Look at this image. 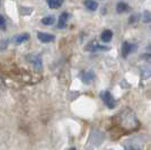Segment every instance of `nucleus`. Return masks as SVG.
Returning <instances> with one entry per match:
<instances>
[{"label":"nucleus","instance_id":"1","mask_svg":"<svg viewBox=\"0 0 151 150\" xmlns=\"http://www.w3.org/2000/svg\"><path fill=\"white\" fill-rule=\"evenodd\" d=\"M120 124L125 131H135L139 128V121L135 113L130 108L123 110L120 114Z\"/></svg>","mask_w":151,"mask_h":150},{"label":"nucleus","instance_id":"2","mask_svg":"<svg viewBox=\"0 0 151 150\" xmlns=\"http://www.w3.org/2000/svg\"><path fill=\"white\" fill-rule=\"evenodd\" d=\"M101 97L103 102L105 103V105H106L108 108H114L115 105H116V100H114L113 95L111 94L109 92H103L101 94Z\"/></svg>","mask_w":151,"mask_h":150},{"label":"nucleus","instance_id":"3","mask_svg":"<svg viewBox=\"0 0 151 150\" xmlns=\"http://www.w3.org/2000/svg\"><path fill=\"white\" fill-rule=\"evenodd\" d=\"M137 45L133 43H130V42H124L123 45H122V56L123 58H126L129 54H131L133 51L137 50Z\"/></svg>","mask_w":151,"mask_h":150},{"label":"nucleus","instance_id":"4","mask_svg":"<svg viewBox=\"0 0 151 150\" xmlns=\"http://www.w3.org/2000/svg\"><path fill=\"white\" fill-rule=\"evenodd\" d=\"M87 51H90V52H97V51H106L108 50V48L106 46H103L99 43H97L96 41H93L91 43H89L86 48Z\"/></svg>","mask_w":151,"mask_h":150},{"label":"nucleus","instance_id":"5","mask_svg":"<svg viewBox=\"0 0 151 150\" xmlns=\"http://www.w3.org/2000/svg\"><path fill=\"white\" fill-rule=\"evenodd\" d=\"M95 74L94 71L91 70H86V71H82L81 72V80L85 84H90L95 79Z\"/></svg>","mask_w":151,"mask_h":150},{"label":"nucleus","instance_id":"6","mask_svg":"<svg viewBox=\"0 0 151 150\" xmlns=\"http://www.w3.org/2000/svg\"><path fill=\"white\" fill-rule=\"evenodd\" d=\"M37 38L42 43H50L52 41H54V35L49 33H43V32H38Z\"/></svg>","mask_w":151,"mask_h":150},{"label":"nucleus","instance_id":"7","mask_svg":"<svg viewBox=\"0 0 151 150\" xmlns=\"http://www.w3.org/2000/svg\"><path fill=\"white\" fill-rule=\"evenodd\" d=\"M28 38H29V34L28 33H22V34H18V35H16L14 38V42L16 44H22L26 42Z\"/></svg>","mask_w":151,"mask_h":150},{"label":"nucleus","instance_id":"8","mask_svg":"<svg viewBox=\"0 0 151 150\" xmlns=\"http://www.w3.org/2000/svg\"><path fill=\"white\" fill-rule=\"evenodd\" d=\"M112 38H113V32L111 31V30H105L101 35V41L105 42V43H108L112 40Z\"/></svg>","mask_w":151,"mask_h":150},{"label":"nucleus","instance_id":"9","mask_svg":"<svg viewBox=\"0 0 151 150\" xmlns=\"http://www.w3.org/2000/svg\"><path fill=\"white\" fill-rule=\"evenodd\" d=\"M27 59L29 60V62H32L35 67L37 68H41V64H42V60L38 56H34V54H31V56H27Z\"/></svg>","mask_w":151,"mask_h":150},{"label":"nucleus","instance_id":"10","mask_svg":"<svg viewBox=\"0 0 151 150\" xmlns=\"http://www.w3.org/2000/svg\"><path fill=\"white\" fill-rule=\"evenodd\" d=\"M69 18V14L68 13H62L60 18H59V23H58V27L59 28H63L65 27V24H67V20Z\"/></svg>","mask_w":151,"mask_h":150},{"label":"nucleus","instance_id":"11","mask_svg":"<svg viewBox=\"0 0 151 150\" xmlns=\"http://www.w3.org/2000/svg\"><path fill=\"white\" fill-rule=\"evenodd\" d=\"M85 7L90 10V12H95L97 8H98V4L95 1V0H86L85 1Z\"/></svg>","mask_w":151,"mask_h":150},{"label":"nucleus","instance_id":"12","mask_svg":"<svg viewBox=\"0 0 151 150\" xmlns=\"http://www.w3.org/2000/svg\"><path fill=\"white\" fill-rule=\"evenodd\" d=\"M129 9H130L129 5L125 4V2H123V1H120V2L116 5V12H117L119 14L125 13V12H127Z\"/></svg>","mask_w":151,"mask_h":150},{"label":"nucleus","instance_id":"13","mask_svg":"<svg viewBox=\"0 0 151 150\" xmlns=\"http://www.w3.org/2000/svg\"><path fill=\"white\" fill-rule=\"evenodd\" d=\"M46 2H47V5H49L50 8L58 9V8H60V7L62 6L63 0H46Z\"/></svg>","mask_w":151,"mask_h":150},{"label":"nucleus","instance_id":"14","mask_svg":"<svg viewBox=\"0 0 151 150\" xmlns=\"http://www.w3.org/2000/svg\"><path fill=\"white\" fill-rule=\"evenodd\" d=\"M141 77L143 79H148L151 77V66H147L141 70Z\"/></svg>","mask_w":151,"mask_h":150},{"label":"nucleus","instance_id":"15","mask_svg":"<svg viewBox=\"0 0 151 150\" xmlns=\"http://www.w3.org/2000/svg\"><path fill=\"white\" fill-rule=\"evenodd\" d=\"M54 22H55V18L53 16H51V15L50 16H45L44 18H42V24L43 25H47V26L53 25Z\"/></svg>","mask_w":151,"mask_h":150},{"label":"nucleus","instance_id":"16","mask_svg":"<svg viewBox=\"0 0 151 150\" xmlns=\"http://www.w3.org/2000/svg\"><path fill=\"white\" fill-rule=\"evenodd\" d=\"M142 18H143V22H145V23H150L151 22V13L150 12H148V10H145V13H143Z\"/></svg>","mask_w":151,"mask_h":150},{"label":"nucleus","instance_id":"17","mask_svg":"<svg viewBox=\"0 0 151 150\" xmlns=\"http://www.w3.org/2000/svg\"><path fill=\"white\" fill-rule=\"evenodd\" d=\"M0 28L1 30H6V19L2 15H0Z\"/></svg>","mask_w":151,"mask_h":150},{"label":"nucleus","instance_id":"18","mask_svg":"<svg viewBox=\"0 0 151 150\" xmlns=\"http://www.w3.org/2000/svg\"><path fill=\"white\" fill-rule=\"evenodd\" d=\"M139 16L138 14H135V15H132L131 17H130V19H129V22H130V24H134V23H137L139 20Z\"/></svg>","mask_w":151,"mask_h":150},{"label":"nucleus","instance_id":"19","mask_svg":"<svg viewBox=\"0 0 151 150\" xmlns=\"http://www.w3.org/2000/svg\"><path fill=\"white\" fill-rule=\"evenodd\" d=\"M8 43H9L8 40H2V41H0V50H6Z\"/></svg>","mask_w":151,"mask_h":150},{"label":"nucleus","instance_id":"20","mask_svg":"<svg viewBox=\"0 0 151 150\" xmlns=\"http://www.w3.org/2000/svg\"><path fill=\"white\" fill-rule=\"evenodd\" d=\"M141 58H142L145 61H147V62H151V53H145V54H143Z\"/></svg>","mask_w":151,"mask_h":150},{"label":"nucleus","instance_id":"21","mask_svg":"<svg viewBox=\"0 0 151 150\" xmlns=\"http://www.w3.org/2000/svg\"><path fill=\"white\" fill-rule=\"evenodd\" d=\"M147 49H148V50H149V51H151V45H149V46H148Z\"/></svg>","mask_w":151,"mask_h":150},{"label":"nucleus","instance_id":"22","mask_svg":"<svg viewBox=\"0 0 151 150\" xmlns=\"http://www.w3.org/2000/svg\"><path fill=\"white\" fill-rule=\"evenodd\" d=\"M69 150H76V148H70Z\"/></svg>","mask_w":151,"mask_h":150}]
</instances>
